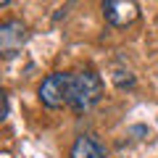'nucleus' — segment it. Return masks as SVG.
Here are the masks:
<instances>
[{
	"label": "nucleus",
	"instance_id": "f257e3e1",
	"mask_svg": "<svg viewBox=\"0 0 158 158\" xmlns=\"http://www.w3.org/2000/svg\"><path fill=\"white\" fill-rule=\"evenodd\" d=\"M103 98V79L95 71H77L69 79V108L85 113Z\"/></svg>",
	"mask_w": 158,
	"mask_h": 158
},
{
	"label": "nucleus",
	"instance_id": "f03ea898",
	"mask_svg": "<svg viewBox=\"0 0 158 158\" xmlns=\"http://www.w3.org/2000/svg\"><path fill=\"white\" fill-rule=\"evenodd\" d=\"M69 79H71V74H63V71H56L50 77H45L37 90L40 103L45 108H53V111L69 106Z\"/></svg>",
	"mask_w": 158,
	"mask_h": 158
},
{
	"label": "nucleus",
	"instance_id": "7ed1b4c3",
	"mask_svg": "<svg viewBox=\"0 0 158 158\" xmlns=\"http://www.w3.org/2000/svg\"><path fill=\"white\" fill-rule=\"evenodd\" d=\"M103 16L111 27H129L140 16L137 0H103Z\"/></svg>",
	"mask_w": 158,
	"mask_h": 158
},
{
	"label": "nucleus",
	"instance_id": "20e7f679",
	"mask_svg": "<svg viewBox=\"0 0 158 158\" xmlns=\"http://www.w3.org/2000/svg\"><path fill=\"white\" fill-rule=\"evenodd\" d=\"M24 42H27V27L19 19L3 21V27H0V53L6 58H11L21 50Z\"/></svg>",
	"mask_w": 158,
	"mask_h": 158
},
{
	"label": "nucleus",
	"instance_id": "39448f33",
	"mask_svg": "<svg viewBox=\"0 0 158 158\" xmlns=\"http://www.w3.org/2000/svg\"><path fill=\"white\" fill-rule=\"evenodd\" d=\"M69 158H106V148L92 135H79L69 150Z\"/></svg>",
	"mask_w": 158,
	"mask_h": 158
},
{
	"label": "nucleus",
	"instance_id": "423d86ee",
	"mask_svg": "<svg viewBox=\"0 0 158 158\" xmlns=\"http://www.w3.org/2000/svg\"><path fill=\"white\" fill-rule=\"evenodd\" d=\"M8 3H11V0H0V6H3V8H6V6H8Z\"/></svg>",
	"mask_w": 158,
	"mask_h": 158
}]
</instances>
